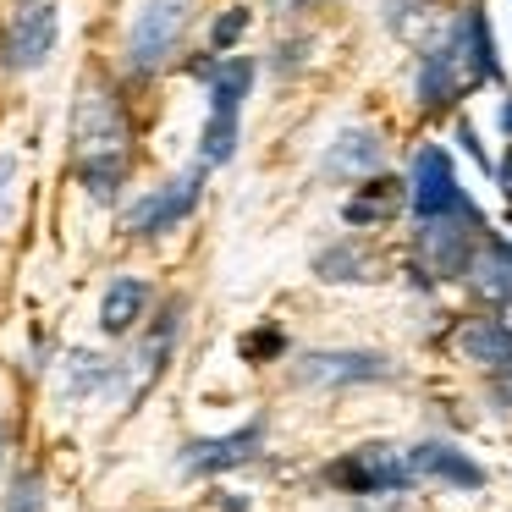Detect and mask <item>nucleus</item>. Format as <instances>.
<instances>
[{
    "mask_svg": "<svg viewBox=\"0 0 512 512\" xmlns=\"http://www.w3.org/2000/svg\"><path fill=\"white\" fill-rule=\"evenodd\" d=\"M259 435H265V424L254 419V424H243V430H232V435H210V441L182 446V474L210 479V474H226V468L248 463V457L259 452Z\"/></svg>",
    "mask_w": 512,
    "mask_h": 512,
    "instance_id": "nucleus-9",
    "label": "nucleus"
},
{
    "mask_svg": "<svg viewBox=\"0 0 512 512\" xmlns=\"http://www.w3.org/2000/svg\"><path fill=\"white\" fill-rule=\"evenodd\" d=\"M56 39H61V17L50 0H28L17 6L6 34H0V61L12 72H39L50 56H56Z\"/></svg>",
    "mask_w": 512,
    "mask_h": 512,
    "instance_id": "nucleus-6",
    "label": "nucleus"
},
{
    "mask_svg": "<svg viewBox=\"0 0 512 512\" xmlns=\"http://www.w3.org/2000/svg\"><path fill=\"white\" fill-rule=\"evenodd\" d=\"M474 287L490 292V298H512V248H490V254L474 259Z\"/></svg>",
    "mask_w": 512,
    "mask_h": 512,
    "instance_id": "nucleus-16",
    "label": "nucleus"
},
{
    "mask_svg": "<svg viewBox=\"0 0 512 512\" xmlns=\"http://www.w3.org/2000/svg\"><path fill=\"white\" fill-rule=\"evenodd\" d=\"M501 127H507V133H512V100L501 105Z\"/></svg>",
    "mask_w": 512,
    "mask_h": 512,
    "instance_id": "nucleus-22",
    "label": "nucleus"
},
{
    "mask_svg": "<svg viewBox=\"0 0 512 512\" xmlns=\"http://www.w3.org/2000/svg\"><path fill=\"white\" fill-rule=\"evenodd\" d=\"M199 193H204V166H193V171H182V177H171L166 188L144 193V199L133 204V215H127V232H133V237L177 232V226L199 210Z\"/></svg>",
    "mask_w": 512,
    "mask_h": 512,
    "instance_id": "nucleus-8",
    "label": "nucleus"
},
{
    "mask_svg": "<svg viewBox=\"0 0 512 512\" xmlns=\"http://www.w3.org/2000/svg\"><path fill=\"white\" fill-rule=\"evenodd\" d=\"M457 347H463L468 364H485V369L512 364V331L501 320H468L463 331H457Z\"/></svg>",
    "mask_w": 512,
    "mask_h": 512,
    "instance_id": "nucleus-14",
    "label": "nucleus"
},
{
    "mask_svg": "<svg viewBox=\"0 0 512 512\" xmlns=\"http://www.w3.org/2000/svg\"><path fill=\"white\" fill-rule=\"evenodd\" d=\"M199 78H210V122H204L199 138V166H226L237 149V122H243V100H248V83H254V61H199Z\"/></svg>",
    "mask_w": 512,
    "mask_h": 512,
    "instance_id": "nucleus-3",
    "label": "nucleus"
},
{
    "mask_svg": "<svg viewBox=\"0 0 512 512\" xmlns=\"http://www.w3.org/2000/svg\"><path fill=\"white\" fill-rule=\"evenodd\" d=\"M397 204H402V182L380 177V182H369L364 193L347 199V221H353V226H375V221H386V215H397Z\"/></svg>",
    "mask_w": 512,
    "mask_h": 512,
    "instance_id": "nucleus-15",
    "label": "nucleus"
},
{
    "mask_svg": "<svg viewBox=\"0 0 512 512\" xmlns=\"http://www.w3.org/2000/svg\"><path fill=\"white\" fill-rule=\"evenodd\" d=\"M331 485L353 490V496H391V490H408L413 485L408 452H397V446H358V452L342 457V463H331Z\"/></svg>",
    "mask_w": 512,
    "mask_h": 512,
    "instance_id": "nucleus-7",
    "label": "nucleus"
},
{
    "mask_svg": "<svg viewBox=\"0 0 512 512\" xmlns=\"http://www.w3.org/2000/svg\"><path fill=\"white\" fill-rule=\"evenodd\" d=\"M243 28H248V6H232V12H226L221 23H215L210 45H215V50H232L237 39H243Z\"/></svg>",
    "mask_w": 512,
    "mask_h": 512,
    "instance_id": "nucleus-19",
    "label": "nucleus"
},
{
    "mask_svg": "<svg viewBox=\"0 0 512 512\" xmlns=\"http://www.w3.org/2000/svg\"><path fill=\"white\" fill-rule=\"evenodd\" d=\"M485 78H496V45H490L485 12H474L468 23L452 28L446 45H435L430 56H424V67H419V105H424V111H441V105H452L463 89H474V83H485Z\"/></svg>",
    "mask_w": 512,
    "mask_h": 512,
    "instance_id": "nucleus-1",
    "label": "nucleus"
},
{
    "mask_svg": "<svg viewBox=\"0 0 512 512\" xmlns=\"http://www.w3.org/2000/svg\"><path fill=\"white\" fill-rule=\"evenodd\" d=\"M193 23V0H144L127 28V67L133 72H155L177 56L182 34Z\"/></svg>",
    "mask_w": 512,
    "mask_h": 512,
    "instance_id": "nucleus-4",
    "label": "nucleus"
},
{
    "mask_svg": "<svg viewBox=\"0 0 512 512\" xmlns=\"http://www.w3.org/2000/svg\"><path fill=\"white\" fill-rule=\"evenodd\" d=\"M144 309H149V287L138 276H116L111 287H105V298H100V331L105 336H127L138 320H144Z\"/></svg>",
    "mask_w": 512,
    "mask_h": 512,
    "instance_id": "nucleus-13",
    "label": "nucleus"
},
{
    "mask_svg": "<svg viewBox=\"0 0 512 512\" xmlns=\"http://www.w3.org/2000/svg\"><path fill=\"white\" fill-rule=\"evenodd\" d=\"M408 468H413V479H441V485H452V490H479L485 485V468H479L468 452L446 446V441H419L408 452Z\"/></svg>",
    "mask_w": 512,
    "mask_h": 512,
    "instance_id": "nucleus-10",
    "label": "nucleus"
},
{
    "mask_svg": "<svg viewBox=\"0 0 512 512\" xmlns=\"http://www.w3.org/2000/svg\"><path fill=\"white\" fill-rule=\"evenodd\" d=\"M72 144H78V177L94 199H111V188L127 171V122L105 89H89L72 116Z\"/></svg>",
    "mask_w": 512,
    "mask_h": 512,
    "instance_id": "nucleus-2",
    "label": "nucleus"
},
{
    "mask_svg": "<svg viewBox=\"0 0 512 512\" xmlns=\"http://www.w3.org/2000/svg\"><path fill=\"white\" fill-rule=\"evenodd\" d=\"M320 276H325V281H369V276H364V259H358L347 243L331 248V254H320Z\"/></svg>",
    "mask_w": 512,
    "mask_h": 512,
    "instance_id": "nucleus-17",
    "label": "nucleus"
},
{
    "mask_svg": "<svg viewBox=\"0 0 512 512\" xmlns=\"http://www.w3.org/2000/svg\"><path fill=\"white\" fill-rule=\"evenodd\" d=\"M408 199H413V210H419V221H452V215L479 221V210L468 204V193L457 188L452 155H446L441 144H424L419 155H413V188H408Z\"/></svg>",
    "mask_w": 512,
    "mask_h": 512,
    "instance_id": "nucleus-5",
    "label": "nucleus"
},
{
    "mask_svg": "<svg viewBox=\"0 0 512 512\" xmlns=\"http://www.w3.org/2000/svg\"><path fill=\"white\" fill-rule=\"evenodd\" d=\"M380 155H386V138H380L375 127H347V133H336L331 149H325V171H331V177H369V171L380 166Z\"/></svg>",
    "mask_w": 512,
    "mask_h": 512,
    "instance_id": "nucleus-12",
    "label": "nucleus"
},
{
    "mask_svg": "<svg viewBox=\"0 0 512 512\" xmlns=\"http://www.w3.org/2000/svg\"><path fill=\"white\" fill-rule=\"evenodd\" d=\"M501 193L512 199V149H507V166H501Z\"/></svg>",
    "mask_w": 512,
    "mask_h": 512,
    "instance_id": "nucleus-21",
    "label": "nucleus"
},
{
    "mask_svg": "<svg viewBox=\"0 0 512 512\" xmlns=\"http://www.w3.org/2000/svg\"><path fill=\"white\" fill-rule=\"evenodd\" d=\"M6 512H45V485H39V474H17L12 479Z\"/></svg>",
    "mask_w": 512,
    "mask_h": 512,
    "instance_id": "nucleus-18",
    "label": "nucleus"
},
{
    "mask_svg": "<svg viewBox=\"0 0 512 512\" xmlns=\"http://www.w3.org/2000/svg\"><path fill=\"white\" fill-rule=\"evenodd\" d=\"M391 364L380 353H309L298 364V380L309 386H347V380H386Z\"/></svg>",
    "mask_w": 512,
    "mask_h": 512,
    "instance_id": "nucleus-11",
    "label": "nucleus"
},
{
    "mask_svg": "<svg viewBox=\"0 0 512 512\" xmlns=\"http://www.w3.org/2000/svg\"><path fill=\"white\" fill-rule=\"evenodd\" d=\"M281 353V336L276 331H259V336H243V358L259 364V358H276Z\"/></svg>",
    "mask_w": 512,
    "mask_h": 512,
    "instance_id": "nucleus-20",
    "label": "nucleus"
}]
</instances>
